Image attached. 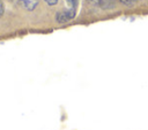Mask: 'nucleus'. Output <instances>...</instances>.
I'll return each mask as SVG.
<instances>
[{
	"label": "nucleus",
	"instance_id": "nucleus-2",
	"mask_svg": "<svg viewBox=\"0 0 148 130\" xmlns=\"http://www.w3.org/2000/svg\"><path fill=\"white\" fill-rule=\"evenodd\" d=\"M16 1L23 9H25L28 12L35 10L36 7L38 6V0H16Z\"/></svg>",
	"mask_w": 148,
	"mask_h": 130
},
{
	"label": "nucleus",
	"instance_id": "nucleus-1",
	"mask_svg": "<svg viewBox=\"0 0 148 130\" xmlns=\"http://www.w3.org/2000/svg\"><path fill=\"white\" fill-rule=\"evenodd\" d=\"M65 2H66V8L56 15V20L58 23H66L73 20L76 15L79 0H65Z\"/></svg>",
	"mask_w": 148,
	"mask_h": 130
},
{
	"label": "nucleus",
	"instance_id": "nucleus-3",
	"mask_svg": "<svg viewBox=\"0 0 148 130\" xmlns=\"http://www.w3.org/2000/svg\"><path fill=\"white\" fill-rule=\"evenodd\" d=\"M45 1V3L47 5V6H56L57 3H58V0H44Z\"/></svg>",
	"mask_w": 148,
	"mask_h": 130
},
{
	"label": "nucleus",
	"instance_id": "nucleus-6",
	"mask_svg": "<svg viewBox=\"0 0 148 130\" xmlns=\"http://www.w3.org/2000/svg\"><path fill=\"white\" fill-rule=\"evenodd\" d=\"M89 1H91V2H94V3H95V5H99V3H101V1H102V0H89Z\"/></svg>",
	"mask_w": 148,
	"mask_h": 130
},
{
	"label": "nucleus",
	"instance_id": "nucleus-4",
	"mask_svg": "<svg viewBox=\"0 0 148 130\" xmlns=\"http://www.w3.org/2000/svg\"><path fill=\"white\" fill-rule=\"evenodd\" d=\"M3 13H5V6H3V1H2V0H0V17L3 15Z\"/></svg>",
	"mask_w": 148,
	"mask_h": 130
},
{
	"label": "nucleus",
	"instance_id": "nucleus-5",
	"mask_svg": "<svg viewBox=\"0 0 148 130\" xmlns=\"http://www.w3.org/2000/svg\"><path fill=\"white\" fill-rule=\"evenodd\" d=\"M124 5H133L135 2V0H120Z\"/></svg>",
	"mask_w": 148,
	"mask_h": 130
}]
</instances>
